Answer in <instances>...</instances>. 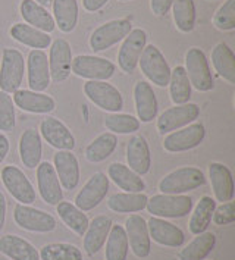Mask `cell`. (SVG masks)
Listing matches in <instances>:
<instances>
[{
	"label": "cell",
	"mask_w": 235,
	"mask_h": 260,
	"mask_svg": "<svg viewBox=\"0 0 235 260\" xmlns=\"http://www.w3.org/2000/svg\"><path fill=\"white\" fill-rule=\"evenodd\" d=\"M147 210L156 218L177 219L187 216L193 209V199L182 194H156L147 200Z\"/></svg>",
	"instance_id": "cell-2"
},
{
	"label": "cell",
	"mask_w": 235,
	"mask_h": 260,
	"mask_svg": "<svg viewBox=\"0 0 235 260\" xmlns=\"http://www.w3.org/2000/svg\"><path fill=\"white\" fill-rule=\"evenodd\" d=\"M216 244V237L213 233L197 234L193 241H190L178 253L180 260H205Z\"/></svg>",
	"instance_id": "cell-34"
},
{
	"label": "cell",
	"mask_w": 235,
	"mask_h": 260,
	"mask_svg": "<svg viewBox=\"0 0 235 260\" xmlns=\"http://www.w3.org/2000/svg\"><path fill=\"white\" fill-rule=\"evenodd\" d=\"M172 3L174 0H150V8L156 16H165L172 8Z\"/></svg>",
	"instance_id": "cell-47"
},
{
	"label": "cell",
	"mask_w": 235,
	"mask_h": 260,
	"mask_svg": "<svg viewBox=\"0 0 235 260\" xmlns=\"http://www.w3.org/2000/svg\"><path fill=\"white\" fill-rule=\"evenodd\" d=\"M34 2H37L39 5H42V6H44V8H46V6H49V5L52 3V0H34Z\"/></svg>",
	"instance_id": "cell-51"
},
{
	"label": "cell",
	"mask_w": 235,
	"mask_h": 260,
	"mask_svg": "<svg viewBox=\"0 0 235 260\" xmlns=\"http://www.w3.org/2000/svg\"><path fill=\"white\" fill-rule=\"evenodd\" d=\"M28 85L32 91L43 93L50 85L49 57L43 50H31L28 53Z\"/></svg>",
	"instance_id": "cell-18"
},
{
	"label": "cell",
	"mask_w": 235,
	"mask_h": 260,
	"mask_svg": "<svg viewBox=\"0 0 235 260\" xmlns=\"http://www.w3.org/2000/svg\"><path fill=\"white\" fill-rule=\"evenodd\" d=\"M115 71V63L105 57L91 55H78L72 57L71 72L88 81H106L113 77Z\"/></svg>",
	"instance_id": "cell-5"
},
{
	"label": "cell",
	"mask_w": 235,
	"mask_h": 260,
	"mask_svg": "<svg viewBox=\"0 0 235 260\" xmlns=\"http://www.w3.org/2000/svg\"><path fill=\"white\" fill-rule=\"evenodd\" d=\"M209 178L215 199L218 202L226 203L234 199V179L226 165L212 162L209 165Z\"/></svg>",
	"instance_id": "cell-23"
},
{
	"label": "cell",
	"mask_w": 235,
	"mask_h": 260,
	"mask_svg": "<svg viewBox=\"0 0 235 260\" xmlns=\"http://www.w3.org/2000/svg\"><path fill=\"white\" fill-rule=\"evenodd\" d=\"M37 187L42 199L50 206H56L63 199L62 185L50 162H40L37 166Z\"/></svg>",
	"instance_id": "cell-17"
},
{
	"label": "cell",
	"mask_w": 235,
	"mask_h": 260,
	"mask_svg": "<svg viewBox=\"0 0 235 260\" xmlns=\"http://www.w3.org/2000/svg\"><path fill=\"white\" fill-rule=\"evenodd\" d=\"M147 46V32L141 28L131 29V32L122 40L118 52V65L125 74H132L139 65L140 56Z\"/></svg>",
	"instance_id": "cell-13"
},
{
	"label": "cell",
	"mask_w": 235,
	"mask_h": 260,
	"mask_svg": "<svg viewBox=\"0 0 235 260\" xmlns=\"http://www.w3.org/2000/svg\"><path fill=\"white\" fill-rule=\"evenodd\" d=\"M16 125L15 105L12 96L0 90V131L9 133Z\"/></svg>",
	"instance_id": "cell-44"
},
{
	"label": "cell",
	"mask_w": 235,
	"mask_h": 260,
	"mask_svg": "<svg viewBox=\"0 0 235 260\" xmlns=\"http://www.w3.org/2000/svg\"><path fill=\"white\" fill-rule=\"evenodd\" d=\"M132 24L128 19H113L97 27L90 37V47L94 52H103L122 41L131 32Z\"/></svg>",
	"instance_id": "cell-9"
},
{
	"label": "cell",
	"mask_w": 235,
	"mask_h": 260,
	"mask_svg": "<svg viewBox=\"0 0 235 260\" xmlns=\"http://www.w3.org/2000/svg\"><path fill=\"white\" fill-rule=\"evenodd\" d=\"M206 137V128L200 122H193L177 131L169 133L163 138V149L169 153H182L195 149Z\"/></svg>",
	"instance_id": "cell-10"
},
{
	"label": "cell",
	"mask_w": 235,
	"mask_h": 260,
	"mask_svg": "<svg viewBox=\"0 0 235 260\" xmlns=\"http://www.w3.org/2000/svg\"><path fill=\"white\" fill-rule=\"evenodd\" d=\"M19 12L29 27L37 28L43 32H52L56 28L53 16L49 11L34 0H22L19 5Z\"/></svg>",
	"instance_id": "cell-28"
},
{
	"label": "cell",
	"mask_w": 235,
	"mask_h": 260,
	"mask_svg": "<svg viewBox=\"0 0 235 260\" xmlns=\"http://www.w3.org/2000/svg\"><path fill=\"white\" fill-rule=\"evenodd\" d=\"M109 0H83V6L88 12H97L100 11Z\"/></svg>",
	"instance_id": "cell-48"
},
{
	"label": "cell",
	"mask_w": 235,
	"mask_h": 260,
	"mask_svg": "<svg viewBox=\"0 0 235 260\" xmlns=\"http://www.w3.org/2000/svg\"><path fill=\"white\" fill-rule=\"evenodd\" d=\"M11 149V144H9V138L6 137L5 134H0V165L3 164V160L6 159L8 153Z\"/></svg>",
	"instance_id": "cell-49"
},
{
	"label": "cell",
	"mask_w": 235,
	"mask_h": 260,
	"mask_svg": "<svg viewBox=\"0 0 235 260\" xmlns=\"http://www.w3.org/2000/svg\"><path fill=\"white\" fill-rule=\"evenodd\" d=\"M212 220L215 225L218 226H223V225H231L235 222V206L234 202H226L222 203L221 206L215 207L213 215H212Z\"/></svg>",
	"instance_id": "cell-46"
},
{
	"label": "cell",
	"mask_w": 235,
	"mask_h": 260,
	"mask_svg": "<svg viewBox=\"0 0 235 260\" xmlns=\"http://www.w3.org/2000/svg\"><path fill=\"white\" fill-rule=\"evenodd\" d=\"M84 94L97 108L118 113L124 109V97L121 91L106 81H87L84 84Z\"/></svg>",
	"instance_id": "cell-8"
},
{
	"label": "cell",
	"mask_w": 235,
	"mask_h": 260,
	"mask_svg": "<svg viewBox=\"0 0 235 260\" xmlns=\"http://www.w3.org/2000/svg\"><path fill=\"white\" fill-rule=\"evenodd\" d=\"M215 207H216V202L210 196H203L200 199V202L195 206L190 222H188L190 233L197 235V234L205 233L208 230V226L212 222V215H213Z\"/></svg>",
	"instance_id": "cell-39"
},
{
	"label": "cell",
	"mask_w": 235,
	"mask_h": 260,
	"mask_svg": "<svg viewBox=\"0 0 235 260\" xmlns=\"http://www.w3.org/2000/svg\"><path fill=\"white\" fill-rule=\"evenodd\" d=\"M105 126L112 134H134L140 129V121L128 113H109L105 118Z\"/></svg>",
	"instance_id": "cell-43"
},
{
	"label": "cell",
	"mask_w": 235,
	"mask_h": 260,
	"mask_svg": "<svg viewBox=\"0 0 235 260\" xmlns=\"http://www.w3.org/2000/svg\"><path fill=\"white\" fill-rule=\"evenodd\" d=\"M147 200L144 192H116L109 197L108 207L116 213H137L146 209Z\"/></svg>",
	"instance_id": "cell-35"
},
{
	"label": "cell",
	"mask_w": 235,
	"mask_h": 260,
	"mask_svg": "<svg viewBox=\"0 0 235 260\" xmlns=\"http://www.w3.org/2000/svg\"><path fill=\"white\" fill-rule=\"evenodd\" d=\"M126 162L128 168L136 174L146 175L152 168V153L147 140L143 136H132L126 146Z\"/></svg>",
	"instance_id": "cell-22"
},
{
	"label": "cell",
	"mask_w": 235,
	"mask_h": 260,
	"mask_svg": "<svg viewBox=\"0 0 235 260\" xmlns=\"http://www.w3.org/2000/svg\"><path fill=\"white\" fill-rule=\"evenodd\" d=\"M42 136L36 128H28L19 138V157L28 169L37 168L42 162Z\"/></svg>",
	"instance_id": "cell-27"
},
{
	"label": "cell",
	"mask_w": 235,
	"mask_h": 260,
	"mask_svg": "<svg viewBox=\"0 0 235 260\" xmlns=\"http://www.w3.org/2000/svg\"><path fill=\"white\" fill-rule=\"evenodd\" d=\"M205 182L206 177L203 171L194 166H182L159 181V190L162 194H184L200 188Z\"/></svg>",
	"instance_id": "cell-1"
},
{
	"label": "cell",
	"mask_w": 235,
	"mask_h": 260,
	"mask_svg": "<svg viewBox=\"0 0 235 260\" xmlns=\"http://www.w3.org/2000/svg\"><path fill=\"white\" fill-rule=\"evenodd\" d=\"M12 100L15 106L28 113H50L56 109L53 97L32 90H16Z\"/></svg>",
	"instance_id": "cell-26"
},
{
	"label": "cell",
	"mask_w": 235,
	"mask_h": 260,
	"mask_svg": "<svg viewBox=\"0 0 235 260\" xmlns=\"http://www.w3.org/2000/svg\"><path fill=\"white\" fill-rule=\"evenodd\" d=\"M108 178L112 179L125 192H143L146 190V182L139 174H136L126 165L119 162L109 165Z\"/></svg>",
	"instance_id": "cell-30"
},
{
	"label": "cell",
	"mask_w": 235,
	"mask_h": 260,
	"mask_svg": "<svg viewBox=\"0 0 235 260\" xmlns=\"http://www.w3.org/2000/svg\"><path fill=\"white\" fill-rule=\"evenodd\" d=\"M14 220L21 230H25L29 233H52L55 231L57 225L55 216H52L50 213L21 203L15 206Z\"/></svg>",
	"instance_id": "cell-7"
},
{
	"label": "cell",
	"mask_w": 235,
	"mask_h": 260,
	"mask_svg": "<svg viewBox=\"0 0 235 260\" xmlns=\"http://www.w3.org/2000/svg\"><path fill=\"white\" fill-rule=\"evenodd\" d=\"M212 63L221 78L228 84H235V55L228 44L218 43L213 47Z\"/></svg>",
	"instance_id": "cell-32"
},
{
	"label": "cell",
	"mask_w": 235,
	"mask_h": 260,
	"mask_svg": "<svg viewBox=\"0 0 235 260\" xmlns=\"http://www.w3.org/2000/svg\"><path fill=\"white\" fill-rule=\"evenodd\" d=\"M5 220H6V199L3 192L0 191V231L5 226Z\"/></svg>",
	"instance_id": "cell-50"
},
{
	"label": "cell",
	"mask_w": 235,
	"mask_h": 260,
	"mask_svg": "<svg viewBox=\"0 0 235 260\" xmlns=\"http://www.w3.org/2000/svg\"><path fill=\"white\" fill-rule=\"evenodd\" d=\"M116 147H118L116 134L112 133L100 134L85 147V159L91 164H100L112 156Z\"/></svg>",
	"instance_id": "cell-36"
},
{
	"label": "cell",
	"mask_w": 235,
	"mask_h": 260,
	"mask_svg": "<svg viewBox=\"0 0 235 260\" xmlns=\"http://www.w3.org/2000/svg\"><path fill=\"white\" fill-rule=\"evenodd\" d=\"M134 102H136V112L140 122H153L157 116L159 103L154 94L153 87L147 81H139L134 85Z\"/></svg>",
	"instance_id": "cell-24"
},
{
	"label": "cell",
	"mask_w": 235,
	"mask_h": 260,
	"mask_svg": "<svg viewBox=\"0 0 235 260\" xmlns=\"http://www.w3.org/2000/svg\"><path fill=\"white\" fill-rule=\"evenodd\" d=\"M0 253L11 260H40L39 250L29 241L18 235H3L0 238Z\"/></svg>",
	"instance_id": "cell-29"
},
{
	"label": "cell",
	"mask_w": 235,
	"mask_h": 260,
	"mask_svg": "<svg viewBox=\"0 0 235 260\" xmlns=\"http://www.w3.org/2000/svg\"><path fill=\"white\" fill-rule=\"evenodd\" d=\"M40 136L49 146L55 147L56 150H70L75 147V138L70 131V128L59 121L57 118H46L40 123Z\"/></svg>",
	"instance_id": "cell-20"
},
{
	"label": "cell",
	"mask_w": 235,
	"mask_h": 260,
	"mask_svg": "<svg viewBox=\"0 0 235 260\" xmlns=\"http://www.w3.org/2000/svg\"><path fill=\"white\" fill-rule=\"evenodd\" d=\"M213 25L219 31L235 29V0H226L213 16Z\"/></svg>",
	"instance_id": "cell-45"
},
{
	"label": "cell",
	"mask_w": 235,
	"mask_h": 260,
	"mask_svg": "<svg viewBox=\"0 0 235 260\" xmlns=\"http://www.w3.org/2000/svg\"><path fill=\"white\" fill-rule=\"evenodd\" d=\"M25 72L24 56L16 49H5L0 65V90L5 93H15L19 90Z\"/></svg>",
	"instance_id": "cell-3"
},
{
	"label": "cell",
	"mask_w": 235,
	"mask_h": 260,
	"mask_svg": "<svg viewBox=\"0 0 235 260\" xmlns=\"http://www.w3.org/2000/svg\"><path fill=\"white\" fill-rule=\"evenodd\" d=\"M119 2H129V0H119Z\"/></svg>",
	"instance_id": "cell-52"
},
{
	"label": "cell",
	"mask_w": 235,
	"mask_h": 260,
	"mask_svg": "<svg viewBox=\"0 0 235 260\" xmlns=\"http://www.w3.org/2000/svg\"><path fill=\"white\" fill-rule=\"evenodd\" d=\"M40 260H83L81 250L68 243H50L39 251Z\"/></svg>",
	"instance_id": "cell-42"
},
{
	"label": "cell",
	"mask_w": 235,
	"mask_h": 260,
	"mask_svg": "<svg viewBox=\"0 0 235 260\" xmlns=\"http://www.w3.org/2000/svg\"><path fill=\"white\" fill-rule=\"evenodd\" d=\"M56 175L63 190H75L80 184V164L70 150H57L53 157Z\"/></svg>",
	"instance_id": "cell-19"
},
{
	"label": "cell",
	"mask_w": 235,
	"mask_h": 260,
	"mask_svg": "<svg viewBox=\"0 0 235 260\" xmlns=\"http://www.w3.org/2000/svg\"><path fill=\"white\" fill-rule=\"evenodd\" d=\"M53 19L62 32H72L78 24V2L77 0H52Z\"/></svg>",
	"instance_id": "cell-33"
},
{
	"label": "cell",
	"mask_w": 235,
	"mask_h": 260,
	"mask_svg": "<svg viewBox=\"0 0 235 260\" xmlns=\"http://www.w3.org/2000/svg\"><path fill=\"white\" fill-rule=\"evenodd\" d=\"M198 116H200V108L195 103L175 105L174 108H169L163 113H160L156 122V128L159 134L165 136L193 123Z\"/></svg>",
	"instance_id": "cell-11"
},
{
	"label": "cell",
	"mask_w": 235,
	"mask_h": 260,
	"mask_svg": "<svg viewBox=\"0 0 235 260\" xmlns=\"http://www.w3.org/2000/svg\"><path fill=\"white\" fill-rule=\"evenodd\" d=\"M9 34L18 43L28 46L31 49H36V50L47 49L52 44V37L47 32H43L37 28L29 27L24 22H18V24L12 25V28L9 29Z\"/></svg>",
	"instance_id": "cell-31"
},
{
	"label": "cell",
	"mask_w": 235,
	"mask_h": 260,
	"mask_svg": "<svg viewBox=\"0 0 235 260\" xmlns=\"http://www.w3.org/2000/svg\"><path fill=\"white\" fill-rule=\"evenodd\" d=\"M71 67H72L71 44L63 39H57L50 44V53H49L50 80L53 82L66 81L71 75Z\"/></svg>",
	"instance_id": "cell-16"
},
{
	"label": "cell",
	"mask_w": 235,
	"mask_h": 260,
	"mask_svg": "<svg viewBox=\"0 0 235 260\" xmlns=\"http://www.w3.org/2000/svg\"><path fill=\"white\" fill-rule=\"evenodd\" d=\"M174 22L181 32H191L195 27V5L194 0H174L172 3Z\"/></svg>",
	"instance_id": "cell-41"
},
{
	"label": "cell",
	"mask_w": 235,
	"mask_h": 260,
	"mask_svg": "<svg viewBox=\"0 0 235 260\" xmlns=\"http://www.w3.org/2000/svg\"><path fill=\"white\" fill-rule=\"evenodd\" d=\"M128 237L122 225H112L106 240V260H126L128 257Z\"/></svg>",
	"instance_id": "cell-40"
},
{
	"label": "cell",
	"mask_w": 235,
	"mask_h": 260,
	"mask_svg": "<svg viewBox=\"0 0 235 260\" xmlns=\"http://www.w3.org/2000/svg\"><path fill=\"white\" fill-rule=\"evenodd\" d=\"M112 219L109 216H96L88 222L87 231L84 233L83 247L88 256H94L103 248L112 228Z\"/></svg>",
	"instance_id": "cell-25"
},
{
	"label": "cell",
	"mask_w": 235,
	"mask_h": 260,
	"mask_svg": "<svg viewBox=\"0 0 235 260\" xmlns=\"http://www.w3.org/2000/svg\"><path fill=\"white\" fill-rule=\"evenodd\" d=\"M139 65L141 72L149 81L162 88L167 87L171 78V68L165 56L162 55V52L154 44H149L144 47L140 56Z\"/></svg>",
	"instance_id": "cell-4"
},
{
	"label": "cell",
	"mask_w": 235,
	"mask_h": 260,
	"mask_svg": "<svg viewBox=\"0 0 235 260\" xmlns=\"http://www.w3.org/2000/svg\"><path fill=\"white\" fill-rule=\"evenodd\" d=\"M147 228H149L150 240L160 246L178 248L185 241V235L182 233V230L178 228L177 225L165 220L163 218L152 216L147 220Z\"/></svg>",
	"instance_id": "cell-21"
},
{
	"label": "cell",
	"mask_w": 235,
	"mask_h": 260,
	"mask_svg": "<svg viewBox=\"0 0 235 260\" xmlns=\"http://www.w3.org/2000/svg\"><path fill=\"white\" fill-rule=\"evenodd\" d=\"M2 182L9 194L21 205H32L36 202V190L28 177L14 165L2 169Z\"/></svg>",
	"instance_id": "cell-12"
},
{
	"label": "cell",
	"mask_w": 235,
	"mask_h": 260,
	"mask_svg": "<svg viewBox=\"0 0 235 260\" xmlns=\"http://www.w3.org/2000/svg\"><path fill=\"white\" fill-rule=\"evenodd\" d=\"M56 212L71 231L83 237L84 233L87 231L88 222H90L83 210H80L77 206L72 205L70 202H59L56 205Z\"/></svg>",
	"instance_id": "cell-38"
},
{
	"label": "cell",
	"mask_w": 235,
	"mask_h": 260,
	"mask_svg": "<svg viewBox=\"0 0 235 260\" xmlns=\"http://www.w3.org/2000/svg\"><path fill=\"white\" fill-rule=\"evenodd\" d=\"M185 72L190 80L191 87H194L197 91L206 93L213 90V77L209 68V62L206 55L202 49L198 47H191L188 49L185 55Z\"/></svg>",
	"instance_id": "cell-6"
},
{
	"label": "cell",
	"mask_w": 235,
	"mask_h": 260,
	"mask_svg": "<svg viewBox=\"0 0 235 260\" xmlns=\"http://www.w3.org/2000/svg\"><path fill=\"white\" fill-rule=\"evenodd\" d=\"M108 191L109 178L103 172H96L84 184L83 190L75 196V206L83 212H90L105 200Z\"/></svg>",
	"instance_id": "cell-14"
},
{
	"label": "cell",
	"mask_w": 235,
	"mask_h": 260,
	"mask_svg": "<svg viewBox=\"0 0 235 260\" xmlns=\"http://www.w3.org/2000/svg\"><path fill=\"white\" fill-rule=\"evenodd\" d=\"M124 228L131 251L140 259L147 257L152 251V240L149 235L147 220L140 215H131L125 220Z\"/></svg>",
	"instance_id": "cell-15"
},
{
	"label": "cell",
	"mask_w": 235,
	"mask_h": 260,
	"mask_svg": "<svg viewBox=\"0 0 235 260\" xmlns=\"http://www.w3.org/2000/svg\"><path fill=\"white\" fill-rule=\"evenodd\" d=\"M169 94L174 105H185L191 99V84L187 77V72L184 67H175L171 69V78H169Z\"/></svg>",
	"instance_id": "cell-37"
}]
</instances>
